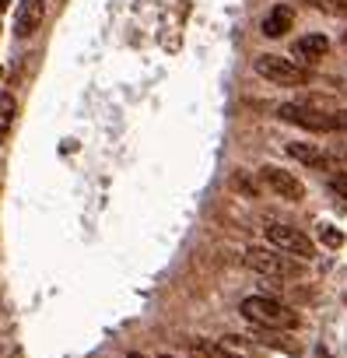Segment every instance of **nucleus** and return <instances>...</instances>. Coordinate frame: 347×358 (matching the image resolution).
Listing matches in <instances>:
<instances>
[{
    "label": "nucleus",
    "mask_w": 347,
    "mask_h": 358,
    "mask_svg": "<svg viewBox=\"0 0 347 358\" xmlns=\"http://www.w3.org/2000/svg\"><path fill=\"white\" fill-rule=\"evenodd\" d=\"M239 313L249 323L263 327V330H291V327H298V313L291 306L270 299V295H249V299H242Z\"/></svg>",
    "instance_id": "1"
},
{
    "label": "nucleus",
    "mask_w": 347,
    "mask_h": 358,
    "mask_svg": "<svg viewBox=\"0 0 347 358\" xmlns=\"http://www.w3.org/2000/svg\"><path fill=\"white\" fill-rule=\"evenodd\" d=\"M256 74L260 78H267V81H274V85H281V88H298V85H305L309 81V71L305 67H298L295 60H284V57H274V53H263V57H256Z\"/></svg>",
    "instance_id": "2"
},
{
    "label": "nucleus",
    "mask_w": 347,
    "mask_h": 358,
    "mask_svg": "<svg viewBox=\"0 0 347 358\" xmlns=\"http://www.w3.org/2000/svg\"><path fill=\"white\" fill-rule=\"evenodd\" d=\"M246 264L256 274H267V278H295V274H302V267L291 257H281V250H267V246H249L246 250Z\"/></svg>",
    "instance_id": "3"
},
{
    "label": "nucleus",
    "mask_w": 347,
    "mask_h": 358,
    "mask_svg": "<svg viewBox=\"0 0 347 358\" xmlns=\"http://www.w3.org/2000/svg\"><path fill=\"white\" fill-rule=\"evenodd\" d=\"M267 239L274 243V250L291 253V257H298V260H312V257H316L312 239H309L305 232L291 229V225H267Z\"/></svg>",
    "instance_id": "4"
},
{
    "label": "nucleus",
    "mask_w": 347,
    "mask_h": 358,
    "mask_svg": "<svg viewBox=\"0 0 347 358\" xmlns=\"http://www.w3.org/2000/svg\"><path fill=\"white\" fill-rule=\"evenodd\" d=\"M277 116L284 123H295V127H305V130H316V134H330L333 130V113H319L312 106H298V102H284L277 109Z\"/></svg>",
    "instance_id": "5"
},
{
    "label": "nucleus",
    "mask_w": 347,
    "mask_h": 358,
    "mask_svg": "<svg viewBox=\"0 0 347 358\" xmlns=\"http://www.w3.org/2000/svg\"><path fill=\"white\" fill-rule=\"evenodd\" d=\"M260 179L267 183V190H274L281 201L298 204V201L305 197V187L298 183V179H295L291 172H284V169H277V165H263V169H260Z\"/></svg>",
    "instance_id": "6"
},
{
    "label": "nucleus",
    "mask_w": 347,
    "mask_h": 358,
    "mask_svg": "<svg viewBox=\"0 0 347 358\" xmlns=\"http://www.w3.org/2000/svg\"><path fill=\"white\" fill-rule=\"evenodd\" d=\"M291 25H295V8L277 4V8L263 18V36H267V39H281L284 32H291Z\"/></svg>",
    "instance_id": "7"
},
{
    "label": "nucleus",
    "mask_w": 347,
    "mask_h": 358,
    "mask_svg": "<svg viewBox=\"0 0 347 358\" xmlns=\"http://www.w3.org/2000/svg\"><path fill=\"white\" fill-rule=\"evenodd\" d=\"M43 15H46V4H43V0H25V4L18 8L15 32H18V36H32V32L43 25Z\"/></svg>",
    "instance_id": "8"
},
{
    "label": "nucleus",
    "mask_w": 347,
    "mask_h": 358,
    "mask_svg": "<svg viewBox=\"0 0 347 358\" xmlns=\"http://www.w3.org/2000/svg\"><path fill=\"white\" fill-rule=\"evenodd\" d=\"M218 351H221L225 358H260V355H263L260 344H253V341L242 337V334H228V337H221V341H218Z\"/></svg>",
    "instance_id": "9"
},
{
    "label": "nucleus",
    "mask_w": 347,
    "mask_h": 358,
    "mask_svg": "<svg viewBox=\"0 0 347 358\" xmlns=\"http://www.w3.org/2000/svg\"><path fill=\"white\" fill-rule=\"evenodd\" d=\"M326 50H330V39H326V36H302V39L295 43V57H298V60H305V64L323 60V57H326Z\"/></svg>",
    "instance_id": "10"
},
{
    "label": "nucleus",
    "mask_w": 347,
    "mask_h": 358,
    "mask_svg": "<svg viewBox=\"0 0 347 358\" xmlns=\"http://www.w3.org/2000/svg\"><path fill=\"white\" fill-rule=\"evenodd\" d=\"M288 155H291L295 162H302V165H312V169L330 165V158L323 155L319 144H302V141H295V144H288Z\"/></svg>",
    "instance_id": "11"
},
{
    "label": "nucleus",
    "mask_w": 347,
    "mask_h": 358,
    "mask_svg": "<svg viewBox=\"0 0 347 358\" xmlns=\"http://www.w3.org/2000/svg\"><path fill=\"white\" fill-rule=\"evenodd\" d=\"M15 95H8V92H0V141L8 137V130H11V123H15Z\"/></svg>",
    "instance_id": "12"
},
{
    "label": "nucleus",
    "mask_w": 347,
    "mask_h": 358,
    "mask_svg": "<svg viewBox=\"0 0 347 358\" xmlns=\"http://www.w3.org/2000/svg\"><path fill=\"white\" fill-rule=\"evenodd\" d=\"M316 11H326L333 18H347V0H309Z\"/></svg>",
    "instance_id": "13"
},
{
    "label": "nucleus",
    "mask_w": 347,
    "mask_h": 358,
    "mask_svg": "<svg viewBox=\"0 0 347 358\" xmlns=\"http://www.w3.org/2000/svg\"><path fill=\"white\" fill-rule=\"evenodd\" d=\"M319 243L330 246V250H337V246H344V232L333 229V225H319Z\"/></svg>",
    "instance_id": "14"
},
{
    "label": "nucleus",
    "mask_w": 347,
    "mask_h": 358,
    "mask_svg": "<svg viewBox=\"0 0 347 358\" xmlns=\"http://www.w3.org/2000/svg\"><path fill=\"white\" fill-rule=\"evenodd\" d=\"M330 190H337V194L347 201V172H333V176H330Z\"/></svg>",
    "instance_id": "15"
},
{
    "label": "nucleus",
    "mask_w": 347,
    "mask_h": 358,
    "mask_svg": "<svg viewBox=\"0 0 347 358\" xmlns=\"http://www.w3.org/2000/svg\"><path fill=\"white\" fill-rule=\"evenodd\" d=\"M232 183H235V190H242V194H249V197H256V183H249V179L239 172L235 179H232Z\"/></svg>",
    "instance_id": "16"
},
{
    "label": "nucleus",
    "mask_w": 347,
    "mask_h": 358,
    "mask_svg": "<svg viewBox=\"0 0 347 358\" xmlns=\"http://www.w3.org/2000/svg\"><path fill=\"white\" fill-rule=\"evenodd\" d=\"M333 130L347 134V109H344V113H333Z\"/></svg>",
    "instance_id": "17"
},
{
    "label": "nucleus",
    "mask_w": 347,
    "mask_h": 358,
    "mask_svg": "<svg viewBox=\"0 0 347 358\" xmlns=\"http://www.w3.org/2000/svg\"><path fill=\"white\" fill-rule=\"evenodd\" d=\"M8 4H11V0H0V15H4V11H8Z\"/></svg>",
    "instance_id": "18"
},
{
    "label": "nucleus",
    "mask_w": 347,
    "mask_h": 358,
    "mask_svg": "<svg viewBox=\"0 0 347 358\" xmlns=\"http://www.w3.org/2000/svg\"><path fill=\"white\" fill-rule=\"evenodd\" d=\"M126 358H144V355H137V351H130V355H126Z\"/></svg>",
    "instance_id": "19"
},
{
    "label": "nucleus",
    "mask_w": 347,
    "mask_h": 358,
    "mask_svg": "<svg viewBox=\"0 0 347 358\" xmlns=\"http://www.w3.org/2000/svg\"><path fill=\"white\" fill-rule=\"evenodd\" d=\"M0 355H4V344H0Z\"/></svg>",
    "instance_id": "20"
},
{
    "label": "nucleus",
    "mask_w": 347,
    "mask_h": 358,
    "mask_svg": "<svg viewBox=\"0 0 347 358\" xmlns=\"http://www.w3.org/2000/svg\"><path fill=\"white\" fill-rule=\"evenodd\" d=\"M161 358H172V355H161Z\"/></svg>",
    "instance_id": "21"
}]
</instances>
